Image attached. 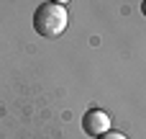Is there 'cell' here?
I'll return each instance as SVG.
<instances>
[{"mask_svg":"<svg viewBox=\"0 0 146 139\" xmlns=\"http://www.w3.org/2000/svg\"><path fill=\"white\" fill-rule=\"evenodd\" d=\"M141 13H144V15H146V0H144V3H141Z\"/></svg>","mask_w":146,"mask_h":139,"instance_id":"5","label":"cell"},{"mask_svg":"<svg viewBox=\"0 0 146 139\" xmlns=\"http://www.w3.org/2000/svg\"><path fill=\"white\" fill-rule=\"evenodd\" d=\"M49 3H56V5H64V3H69V0H49Z\"/></svg>","mask_w":146,"mask_h":139,"instance_id":"4","label":"cell"},{"mask_svg":"<svg viewBox=\"0 0 146 139\" xmlns=\"http://www.w3.org/2000/svg\"><path fill=\"white\" fill-rule=\"evenodd\" d=\"M82 129L90 137H100V134L110 132V116L105 111H87L82 119Z\"/></svg>","mask_w":146,"mask_h":139,"instance_id":"2","label":"cell"},{"mask_svg":"<svg viewBox=\"0 0 146 139\" xmlns=\"http://www.w3.org/2000/svg\"><path fill=\"white\" fill-rule=\"evenodd\" d=\"M67 21H69L67 8L56 5V3H41L36 8V13H33V28H36V34L38 36H49V39L62 36L64 28H67Z\"/></svg>","mask_w":146,"mask_h":139,"instance_id":"1","label":"cell"},{"mask_svg":"<svg viewBox=\"0 0 146 139\" xmlns=\"http://www.w3.org/2000/svg\"><path fill=\"white\" fill-rule=\"evenodd\" d=\"M98 139H128V137H123V134H118V132H105V134H100Z\"/></svg>","mask_w":146,"mask_h":139,"instance_id":"3","label":"cell"}]
</instances>
